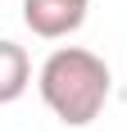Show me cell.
<instances>
[{"label":"cell","mask_w":127,"mask_h":132,"mask_svg":"<svg viewBox=\"0 0 127 132\" xmlns=\"http://www.w3.org/2000/svg\"><path fill=\"white\" fill-rule=\"evenodd\" d=\"M91 0H23V23L46 41H59L86 23Z\"/></svg>","instance_id":"cell-2"},{"label":"cell","mask_w":127,"mask_h":132,"mask_svg":"<svg viewBox=\"0 0 127 132\" xmlns=\"http://www.w3.org/2000/svg\"><path fill=\"white\" fill-rule=\"evenodd\" d=\"M37 87H41V100L50 105V114L63 128H86L91 119H100L104 100H109V64L95 50L59 46L41 64Z\"/></svg>","instance_id":"cell-1"},{"label":"cell","mask_w":127,"mask_h":132,"mask_svg":"<svg viewBox=\"0 0 127 132\" xmlns=\"http://www.w3.org/2000/svg\"><path fill=\"white\" fill-rule=\"evenodd\" d=\"M32 82V59L18 41H0V105H14Z\"/></svg>","instance_id":"cell-3"}]
</instances>
